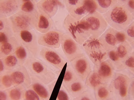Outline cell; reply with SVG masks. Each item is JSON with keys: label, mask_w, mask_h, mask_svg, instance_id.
Masks as SVG:
<instances>
[{"label": "cell", "mask_w": 134, "mask_h": 100, "mask_svg": "<svg viewBox=\"0 0 134 100\" xmlns=\"http://www.w3.org/2000/svg\"><path fill=\"white\" fill-rule=\"evenodd\" d=\"M84 82L86 86L93 91L100 85L104 84L99 75L93 70L88 75Z\"/></svg>", "instance_id": "23"}, {"label": "cell", "mask_w": 134, "mask_h": 100, "mask_svg": "<svg viewBox=\"0 0 134 100\" xmlns=\"http://www.w3.org/2000/svg\"><path fill=\"white\" fill-rule=\"evenodd\" d=\"M102 16L109 27L117 31H122L134 21V15L127 9L124 1L117 3Z\"/></svg>", "instance_id": "1"}, {"label": "cell", "mask_w": 134, "mask_h": 100, "mask_svg": "<svg viewBox=\"0 0 134 100\" xmlns=\"http://www.w3.org/2000/svg\"><path fill=\"white\" fill-rule=\"evenodd\" d=\"M118 0H96L98 5L97 11L103 15L108 11L117 3Z\"/></svg>", "instance_id": "28"}, {"label": "cell", "mask_w": 134, "mask_h": 100, "mask_svg": "<svg viewBox=\"0 0 134 100\" xmlns=\"http://www.w3.org/2000/svg\"><path fill=\"white\" fill-rule=\"evenodd\" d=\"M82 46L94 66L108 59V51H106L100 44L98 38L90 37Z\"/></svg>", "instance_id": "5"}, {"label": "cell", "mask_w": 134, "mask_h": 100, "mask_svg": "<svg viewBox=\"0 0 134 100\" xmlns=\"http://www.w3.org/2000/svg\"><path fill=\"white\" fill-rule=\"evenodd\" d=\"M2 58L5 65L6 71H11L20 66L19 60L14 53Z\"/></svg>", "instance_id": "27"}, {"label": "cell", "mask_w": 134, "mask_h": 100, "mask_svg": "<svg viewBox=\"0 0 134 100\" xmlns=\"http://www.w3.org/2000/svg\"><path fill=\"white\" fill-rule=\"evenodd\" d=\"M19 43L18 37L14 33L7 42L0 45V58L14 53Z\"/></svg>", "instance_id": "19"}, {"label": "cell", "mask_w": 134, "mask_h": 100, "mask_svg": "<svg viewBox=\"0 0 134 100\" xmlns=\"http://www.w3.org/2000/svg\"><path fill=\"white\" fill-rule=\"evenodd\" d=\"M63 3L58 0H42L37 2V8L52 18L55 15L59 7L65 5Z\"/></svg>", "instance_id": "16"}, {"label": "cell", "mask_w": 134, "mask_h": 100, "mask_svg": "<svg viewBox=\"0 0 134 100\" xmlns=\"http://www.w3.org/2000/svg\"><path fill=\"white\" fill-rule=\"evenodd\" d=\"M95 100H107L112 99L109 84H103L94 90Z\"/></svg>", "instance_id": "25"}, {"label": "cell", "mask_w": 134, "mask_h": 100, "mask_svg": "<svg viewBox=\"0 0 134 100\" xmlns=\"http://www.w3.org/2000/svg\"><path fill=\"white\" fill-rule=\"evenodd\" d=\"M124 3L127 9L134 15V0H125Z\"/></svg>", "instance_id": "45"}, {"label": "cell", "mask_w": 134, "mask_h": 100, "mask_svg": "<svg viewBox=\"0 0 134 100\" xmlns=\"http://www.w3.org/2000/svg\"><path fill=\"white\" fill-rule=\"evenodd\" d=\"M80 21L89 33L91 37L96 39L99 37L109 27L102 15L98 12L88 14Z\"/></svg>", "instance_id": "3"}, {"label": "cell", "mask_w": 134, "mask_h": 100, "mask_svg": "<svg viewBox=\"0 0 134 100\" xmlns=\"http://www.w3.org/2000/svg\"><path fill=\"white\" fill-rule=\"evenodd\" d=\"M63 26L67 33L81 46L91 37L80 21L76 20L69 14L64 20Z\"/></svg>", "instance_id": "4"}, {"label": "cell", "mask_w": 134, "mask_h": 100, "mask_svg": "<svg viewBox=\"0 0 134 100\" xmlns=\"http://www.w3.org/2000/svg\"><path fill=\"white\" fill-rule=\"evenodd\" d=\"M14 86L9 71L0 75V90H8Z\"/></svg>", "instance_id": "32"}, {"label": "cell", "mask_w": 134, "mask_h": 100, "mask_svg": "<svg viewBox=\"0 0 134 100\" xmlns=\"http://www.w3.org/2000/svg\"><path fill=\"white\" fill-rule=\"evenodd\" d=\"M127 70L130 73V77H133L134 73V51L121 63L120 71Z\"/></svg>", "instance_id": "29"}, {"label": "cell", "mask_w": 134, "mask_h": 100, "mask_svg": "<svg viewBox=\"0 0 134 100\" xmlns=\"http://www.w3.org/2000/svg\"><path fill=\"white\" fill-rule=\"evenodd\" d=\"M83 3L88 14L97 12L98 5L95 0H83Z\"/></svg>", "instance_id": "38"}, {"label": "cell", "mask_w": 134, "mask_h": 100, "mask_svg": "<svg viewBox=\"0 0 134 100\" xmlns=\"http://www.w3.org/2000/svg\"><path fill=\"white\" fill-rule=\"evenodd\" d=\"M9 72L14 86L19 87L25 89L30 86L32 79L24 65H20Z\"/></svg>", "instance_id": "9"}, {"label": "cell", "mask_w": 134, "mask_h": 100, "mask_svg": "<svg viewBox=\"0 0 134 100\" xmlns=\"http://www.w3.org/2000/svg\"><path fill=\"white\" fill-rule=\"evenodd\" d=\"M57 81V79H55L54 80L52 81L51 83H50L49 84V85H48V89L49 90V91H50V93H52V91L53 90L54 88V86L55 85Z\"/></svg>", "instance_id": "48"}, {"label": "cell", "mask_w": 134, "mask_h": 100, "mask_svg": "<svg viewBox=\"0 0 134 100\" xmlns=\"http://www.w3.org/2000/svg\"><path fill=\"white\" fill-rule=\"evenodd\" d=\"M93 70L97 73L104 84H107L110 82L116 71L114 64L109 59L94 66Z\"/></svg>", "instance_id": "13"}, {"label": "cell", "mask_w": 134, "mask_h": 100, "mask_svg": "<svg viewBox=\"0 0 134 100\" xmlns=\"http://www.w3.org/2000/svg\"><path fill=\"white\" fill-rule=\"evenodd\" d=\"M21 0H0V18H8L20 9Z\"/></svg>", "instance_id": "15"}, {"label": "cell", "mask_w": 134, "mask_h": 100, "mask_svg": "<svg viewBox=\"0 0 134 100\" xmlns=\"http://www.w3.org/2000/svg\"><path fill=\"white\" fill-rule=\"evenodd\" d=\"M19 41L28 50L34 57H36L39 53L38 39L35 33L32 30H25L15 33Z\"/></svg>", "instance_id": "8"}, {"label": "cell", "mask_w": 134, "mask_h": 100, "mask_svg": "<svg viewBox=\"0 0 134 100\" xmlns=\"http://www.w3.org/2000/svg\"><path fill=\"white\" fill-rule=\"evenodd\" d=\"M61 45L65 56L69 63L79 57L84 55L81 45H79L68 33H63Z\"/></svg>", "instance_id": "7"}, {"label": "cell", "mask_w": 134, "mask_h": 100, "mask_svg": "<svg viewBox=\"0 0 134 100\" xmlns=\"http://www.w3.org/2000/svg\"><path fill=\"white\" fill-rule=\"evenodd\" d=\"M37 2L33 0H21L20 9L18 12L24 14H35L37 11Z\"/></svg>", "instance_id": "24"}, {"label": "cell", "mask_w": 134, "mask_h": 100, "mask_svg": "<svg viewBox=\"0 0 134 100\" xmlns=\"http://www.w3.org/2000/svg\"><path fill=\"white\" fill-rule=\"evenodd\" d=\"M65 88L68 92L71 98L74 99L79 96L83 91L87 89L84 81L78 79L67 85Z\"/></svg>", "instance_id": "21"}, {"label": "cell", "mask_w": 134, "mask_h": 100, "mask_svg": "<svg viewBox=\"0 0 134 100\" xmlns=\"http://www.w3.org/2000/svg\"><path fill=\"white\" fill-rule=\"evenodd\" d=\"M63 33L56 30H49L43 33L38 39V44L52 48H58L61 43Z\"/></svg>", "instance_id": "10"}, {"label": "cell", "mask_w": 134, "mask_h": 100, "mask_svg": "<svg viewBox=\"0 0 134 100\" xmlns=\"http://www.w3.org/2000/svg\"><path fill=\"white\" fill-rule=\"evenodd\" d=\"M6 72L5 71V67L3 58H0V75L3 74L5 72Z\"/></svg>", "instance_id": "47"}, {"label": "cell", "mask_w": 134, "mask_h": 100, "mask_svg": "<svg viewBox=\"0 0 134 100\" xmlns=\"http://www.w3.org/2000/svg\"><path fill=\"white\" fill-rule=\"evenodd\" d=\"M0 100H9L7 90H0Z\"/></svg>", "instance_id": "46"}, {"label": "cell", "mask_w": 134, "mask_h": 100, "mask_svg": "<svg viewBox=\"0 0 134 100\" xmlns=\"http://www.w3.org/2000/svg\"><path fill=\"white\" fill-rule=\"evenodd\" d=\"M72 98L63 85H61L57 97V100H70Z\"/></svg>", "instance_id": "40"}, {"label": "cell", "mask_w": 134, "mask_h": 100, "mask_svg": "<svg viewBox=\"0 0 134 100\" xmlns=\"http://www.w3.org/2000/svg\"><path fill=\"white\" fill-rule=\"evenodd\" d=\"M63 3L69 14L77 21H80L88 14L83 0H65Z\"/></svg>", "instance_id": "14"}, {"label": "cell", "mask_w": 134, "mask_h": 100, "mask_svg": "<svg viewBox=\"0 0 134 100\" xmlns=\"http://www.w3.org/2000/svg\"><path fill=\"white\" fill-rule=\"evenodd\" d=\"M76 100H95L94 91L91 89H87L76 98L73 99Z\"/></svg>", "instance_id": "39"}, {"label": "cell", "mask_w": 134, "mask_h": 100, "mask_svg": "<svg viewBox=\"0 0 134 100\" xmlns=\"http://www.w3.org/2000/svg\"><path fill=\"white\" fill-rule=\"evenodd\" d=\"M115 37L118 43H124L126 41V37L125 33L124 30L122 31H117L115 32Z\"/></svg>", "instance_id": "43"}, {"label": "cell", "mask_w": 134, "mask_h": 100, "mask_svg": "<svg viewBox=\"0 0 134 100\" xmlns=\"http://www.w3.org/2000/svg\"><path fill=\"white\" fill-rule=\"evenodd\" d=\"M129 100H134V78L133 77H130V85L129 88Z\"/></svg>", "instance_id": "44"}, {"label": "cell", "mask_w": 134, "mask_h": 100, "mask_svg": "<svg viewBox=\"0 0 134 100\" xmlns=\"http://www.w3.org/2000/svg\"><path fill=\"white\" fill-rule=\"evenodd\" d=\"M12 30L9 18H0V32Z\"/></svg>", "instance_id": "41"}, {"label": "cell", "mask_w": 134, "mask_h": 100, "mask_svg": "<svg viewBox=\"0 0 134 100\" xmlns=\"http://www.w3.org/2000/svg\"><path fill=\"white\" fill-rule=\"evenodd\" d=\"M32 80L48 85L56 79L55 73L52 69L36 57H29L24 64Z\"/></svg>", "instance_id": "2"}, {"label": "cell", "mask_w": 134, "mask_h": 100, "mask_svg": "<svg viewBox=\"0 0 134 100\" xmlns=\"http://www.w3.org/2000/svg\"><path fill=\"white\" fill-rule=\"evenodd\" d=\"M24 89L17 86H14L8 89L9 100H22Z\"/></svg>", "instance_id": "34"}, {"label": "cell", "mask_w": 134, "mask_h": 100, "mask_svg": "<svg viewBox=\"0 0 134 100\" xmlns=\"http://www.w3.org/2000/svg\"><path fill=\"white\" fill-rule=\"evenodd\" d=\"M108 58L114 64L115 71H120L122 61L119 57L115 49L108 51Z\"/></svg>", "instance_id": "35"}, {"label": "cell", "mask_w": 134, "mask_h": 100, "mask_svg": "<svg viewBox=\"0 0 134 100\" xmlns=\"http://www.w3.org/2000/svg\"><path fill=\"white\" fill-rule=\"evenodd\" d=\"M79 79L85 81L91 70L89 60L85 55L79 57L69 63Z\"/></svg>", "instance_id": "11"}, {"label": "cell", "mask_w": 134, "mask_h": 100, "mask_svg": "<svg viewBox=\"0 0 134 100\" xmlns=\"http://www.w3.org/2000/svg\"><path fill=\"white\" fill-rule=\"evenodd\" d=\"M28 53H29L26 48L20 42L14 54L19 60L20 65H24L25 62L29 58L28 57Z\"/></svg>", "instance_id": "31"}, {"label": "cell", "mask_w": 134, "mask_h": 100, "mask_svg": "<svg viewBox=\"0 0 134 100\" xmlns=\"http://www.w3.org/2000/svg\"><path fill=\"white\" fill-rule=\"evenodd\" d=\"M52 26L53 21L51 18L37 8L35 29L43 34L50 30Z\"/></svg>", "instance_id": "18"}, {"label": "cell", "mask_w": 134, "mask_h": 100, "mask_svg": "<svg viewBox=\"0 0 134 100\" xmlns=\"http://www.w3.org/2000/svg\"><path fill=\"white\" fill-rule=\"evenodd\" d=\"M14 34L12 30L0 32V45L7 42Z\"/></svg>", "instance_id": "42"}, {"label": "cell", "mask_w": 134, "mask_h": 100, "mask_svg": "<svg viewBox=\"0 0 134 100\" xmlns=\"http://www.w3.org/2000/svg\"><path fill=\"white\" fill-rule=\"evenodd\" d=\"M125 33L126 41L132 48H134V21L124 30Z\"/></svg>", "instance_id": "37"}, {"label": "cell", "mask_w": 134, "mask_h": 100, "mask_svg": "<svg viewBox=\"0 0 134 100\" xmlns=\"http://www.w3.org/2000/svg\"><path fill=\"white\" fill-rule=\"evenodd\" d=\"M37 12L33 15L24 14L18 12L8 18L14 33H18L22 30H32L35 28Z\"/></svg>", "instance_id": "6"}, {"label": "cell", "mask_w": 134, "mask_h": 100, "mask_svg": "<svg viewBox=\"0 0 134 100\" xmlns=\"http://www.w3.org/2000/svg\"><path fill=\"white\" fill-rule=\"evenodd\" d=\"M114 49L119 57L122 61L127 58L134 51V48L127 41L118 44Z\"/></svg>", "instance_id": "26"}, {"label": "cell", "mask_w": 134, "mask_h": 100, "mask_svg": "<svg viewBox=\"0 0 134 100\" xmlns=\"http://www.w3.org/2000/svg\"><path fill=\"white\" fill-rule=\"evenodd\" d=\"M130 77L123 73L115 72L113 78L109 84L112 99H116L119 89L123 82Z\"/></svg>", "instance_id": "20"}, {"label": "cell", "mask_w": 134, "mask_h": 100, "mask_svg": "<svg viewBox=\"0 0 134 100\" xmlns=\"http://www.w3.org/2000/svg\"><path fill=\"white\" fill-rule=\"evenodd\" d=\"M130 79V78L122 83L118 91L116 99L129 100V88Z\"/></svg>", "instance_id": "33"}, {"label": "cell", "mask_w": 134, "mask_h": 100, "mask_svg": "<svg viewBox=\"0 0 134 100\" xmlns=\"http://www.w3.org/2000/svg\"><path fill=\"white\" fill-rule=\"evenodd\" d=\"M39 54L44 60L60 71L63 70L66 64L65 60L56 51L51 48H42L39 51Z\"/></svg>", "instance_id": "12"}, {"label": "cell", "mask_w": 134, "mask_h": 100, "mask_svg": "<svg viewBox=\"0 0 134 100\" xmlns=\"http://www.w3.org/2000/svg\"><path fill=\"white\" fill-rule=\"evenodd\" d=\"M45 85H46L38 81L32 80L30 87L36 92L42 100H49L50 99L51 93Z\"/></svg>", "instance_id": "22"}, {"label": "cell", "mask_w": 134, "mask_h": 100, "mask_svg": "<svg viewBox=\"0 0 134 100\" xmlns=\"http://www.w3.org/2000/svg\"><path fill=\"white\" fill-rule=\"evenodd\" d=\"M79 79L69 63L66 68L62 85L64 87L75 80Z\"/></svg>", "instance_id": "30"}, {"label": "cell", "mask_w": 134, "mask_h": 100, "mask_svg": "<svg viewBox=\"0 0 134 100\" xmlns=\"http://www.w3.org/2000/svg\"><path fill=\"white\" fill-rule=\"evenodd\" d=\"M116 30L109 26L104 32L98 38L100 44L106 51H110L114 49L118 44L115 37V32Z\"/></svg>", "instance_id": "17"}, {"label": "cell", "mask_w": 134, "mask_h": 100, "mask_svg": "<svg viewBox=\"0 0 134 100\" xmlns=\"http://www.w3.org/2000/svg\"><path fill=\"white\" fill-rule=\"evenodd\" d=\"M22 100H42L32 88L29 86L24 90Z\"/></svg>", "instance_id": "36"}]
</instances>
